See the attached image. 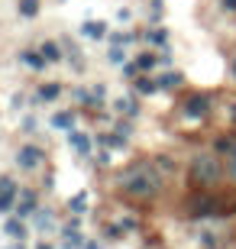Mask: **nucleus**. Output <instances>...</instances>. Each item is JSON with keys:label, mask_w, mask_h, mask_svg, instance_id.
Instances as JSON below:
<instances>
[{"label": "nucleus", "mask_w": 236, "mask_h": 249, "mask_svg": "<svg viewBox=\"0 0 236 249\" xmlns=\"http://www.w3.org/2000/svg\"><path fill=\"white\" fill-rule=\"evenodd\" d=\"M159 188H162V181H159L152 165H133L120 175V191L133 201H152Z\"/></svg>", "instance_id": "obj_1"}, {"label": "nucleus", "mask_w": 236, "mask_h": 249, "mask_svg": "<svg viewBox=\"0 0 236 249\" xmlns=\"http://www.w3.org/2000/svg\"><path fill=\"white\" fill-rule=\"evenodd\" d=\"M188 172H191V181H194V185L210 188V185H217L220 175H223V162H220L214 152H200V156L191 159Z\"/></svg>", "instance_id": "obj_2"}, {"label": "nucleus", "mask_w": 236, "mask_h": 249, "mask_svg": "<svg viewBox=\"0 0 236 249\" xmlns=\"http://www.w3.org/2000/svg\"><path fill=\"white\" fill-rule=\"evenodd\" d=\"M207 110H210V101L204 97V94H194V97H188V104H184V113H188L191 120L207 117Z\"/></svg>", "instance_id": "obj_3"}, {"label": "nucleus", "mask_w": 236, "mask_h": 249, "mask_svg": "<svg viewBox=\"0 0 236 249\" xmlns=\"http://www.w3.org/2000/svg\"><path fill=\"white\" fill-rule=\"evenodd\" d=\"M220 211V204L214 197H194L191 201V217H214Z\"/></svg>", "instance_id": "obj_4"}, {"label": "nucleus", "mask_w": 236, "mask_h": 249, "mask_svg": "<svg viewBox=\"0 0 236 249\" xmlns=\"http://www.w3.org/2000/svg\"><path fill=\"white\" fill-rule=\"evenodd\" d=\"M17 159H19V165H23V168H36L39 162H42V152H39L36 146H23Z\"/></svg>", "instance_id": "obj_5"}, {"label": "nucleus", "mask_w": 236, "mask_h": 249, "mask_svg": "<svg viewBox=\"0 0 236 249\" xmlns=\"http://www.w3.org/2000/svg\"><path fill=\"white\" fill-rule=\"evenodd\" d=\"M17 197V185H13V178H0V211H7L10 204Z\"/></svg>", "instance_id": "obj_6"}, {"label": "nucleus", "mask_w": 236, "mask_h": 249, "mask_svg": "<svg viewBox=\"0 0 236 249\" xmlns=\"http://www.w3.org/2000/svg\"><path fill=\"white\" fill-rule=\"evenodd\" d=\"M107 33V26L104 23H84V36H91V39H100Z\"/></svg>", "instance_id": "obj_7"}, {"label": "nucleus", "mask_w": 236, "mask_h": 249, "mask_svg": "<svg viewBox=\"0 0 236 249\" xmlns=\"http://www.w3.org/2000/svg\"><path fill=\"white\" fill-rule=\"evenodd\" d=\"M19 13H23V17H36L39 13V0H19Z\"/></svg>", "instance_id": "obj_8"}, {"label": "nucleus", "mask_w": 236, "mask_h": 249, "mask_svg": "<svg viewBox=\"0 0 236 249\" xmlns=\"http://www.w3.org/2000/svg\"><path fill=\"white\" fill-rule=\"evenodd\" d=\"M23 62H26L29 68H42V65H46V58L36 55V52H23Z\"/></svg>", "instance_id": "obj_9"}, {"label": "nucleus", "mask_w": 236, "mask_h": 249, "mask_svg": "<svg viewBox=\"0 0 236 249\" xmlns=\"http://www.w3.org/2000/svg\"><path fill=\"white\" fill-rule=\"evenodd\" d=\"M227 175L236 181V142L230 146V156H227Z\"/></svg>", "instance_id": "obj_10"}, {"label": "nucleus", "mask_w": 236, "mask_h": 249, "mask_svg": "<svg viewBox=\"0 0 236 249\" xmlns=\"http://www.w3.org/2000/svg\"><path fill=\"white\" fill-rule=\"evenodd\" d=\"M155 88H159V84H155L152 78H139V81H136V91H139V94H152Z\"/></svg>", "instance_id": "obj_11"}, {"label": "nucleus", "mask_w": 236, "mask_h": 249, "mask_svg": "<svg viewBox=\"0 0 236 249\" xmlns=\"http://www.w3.org/2000/svg\"><path fill=\"white\" fill-rule=\"evenodd\" d=\"M42 58H46V62H58V46H55V42H46V46H42Z\"/></svg>", "instance_id": "obj_12"}, {"label": "nucleus", "mask_w": 236, "mask_h": 249, "mask_svg": "<svg viewBox=\"0 0 236 249\" xmlns=\"http://www.w3.org/2000/svg\"><path fill=\"white\" fill-rule=\"evenodd\" d=\"M58 91H62L58 84H49V88H42V91H39V97H42V101H55V97H58Z\"/></svg>", "instance_id": "obj_13"}, {"label": "nucleus", "mask_w": 236, "mask_h": 249, "mask_svg": "<svg viewBox=\"0 0 236 249\" xmlns=\"http://www.w3.org/2000/svg\"><path fill=\"white\" fill-rule=\"evenodd\" d=\"M55 126H62V129H68V126H72V123H74V113H58V117H55Z\"/></svg>", "instance_id": "obj_14"}, {"label": "nucleus", "mask_w": 236, "mask_h": 249, "mask_svg": "<svg viewBox=\"0 0 236 249\" xmlns=\"http://www.w3.org/2000/svg\"><path fill=\"white\" fill-rule=\"evenodd\" d=\"M155 65V55H139V62H136V68H143V71H149Z\"/></svg>", "instance_id": "obj_15"}, {"label": "nucleus", "mask_w": 236, "mask_h": 249, "mask_svg": "<svg viewBox=\"0 0 236 249\" xmlns=\"http://www.w3.org/2000/svg\"><path fill=\"white\" fill-rule=\"evenodd\" d=\"M178 81H182V74H165V78H162L159 84H162V88H175Z\"/></svg>", "instance_id": "obj_16"}, {"label": "nucleus", "mask_w": 236, "mask_h": 249, "mask_svg": "<svg viewBox=\"0 0 236 249\" xmlns=\"http://www.w3.org/2000/svg\"><path fill=\"white\" fill-rule=\"evenodd\" d=\"M33 204H36V197H33V194H26V197H23V204H19V213H29V211H33Z\"/></svg>", "instance_id": "obj_17"}, {"label": "nucleus", "mask_w": 236, "mask_h": 249, "mask_svg": "<svg viewBox=\"0 0 236 249\" xmlns=\"http://www.w3.org/2000/svg\"><path fill=\"white\" fill-rule=\"evenodd\" d=\"M72 142H74V149H81V152L88 149V139H84L81 133H72Z\"/></svg>", "instance_id": "obj_18"}, {"label": "nucleus", "mask_w": 236, "mask_h": 249, "mask_svg": "<svg viewBox=\"0 0 236 249\" xmlns=\"http://www.w3.org/2000/svg\"><path fill=\"white\" fill-rule=\"evenodd\" d=\"M223 7H227V10H236V0H223Z\"/></svg>", "instance_id": "obj_19"}, {"label": "nucleus", "mask_w": 236, "mask_h": 249, "mask_svg": "<svg viewBox=\"0 0 236 249\" xmlns=\"http://www.w3.org/2000/svg\"><path fill=\"white\" fill-rule=\"evenodd\" d=\"M233 78H236V58H233Z\"/></svg>", "instance_id": "obj_20"}, {"label": "nucleus", "mask_w": 236, "mask_h": 249, "mask_svg": "<svg viewBox=\"0 0 236 249\" xmlns=\"http://www.w3.org/2000/svg\"><path fill=\"white\" fill-rule=\"evenodd\" d=\"M42 249H49V246H42Z\"/></svg>", "instance_id": "obj_21"}]
</instances>
